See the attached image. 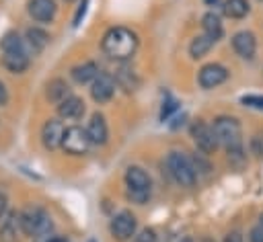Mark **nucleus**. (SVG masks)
I'll use <instances>...</instances> for the list:
<instances>
[{"label": "nucleus", "instance_id": "39448f33", "mask_svg": "<svg viewBox=\"0 0 263 242\" xmlns=\"http://www.w3.org/2000/svg\"><path fill=\"white\" fill-rule=\"evenodd\" d=\"M90 139L86 135V129L78 127V125H70L66 127L64 131V137H62V148L72 154V156H80V154H86L88 148H90Z\"/></svg>", "mask_w": 263, "mask_h": 242}, {"label": "nucleus", "instance_id": "f8f14e48", "mask_svg": "<svg viewBox=\"0 0 263 242\" xmlns=\"http://www.w3.org/2000/svg\"><path fill=\"white\" fill-rule=\"evenodd\" d=\"M55 0H29L27 2V12L33 21L37 23H51L55 16Z\"/></svg>", "mask_w": 263, "mask_h": 242}, {"label": "nucleus", "instance_id": "72a5a7b5", "mask_svg": "<svg viewBox=\"0 0 263 242\" xmlns=\"http://www.w3.org/2000/svg\"><path fill=\"white\" fill-rule=\"evenodd\" d=\"M47 242H68L66 238H60V236H53V238H49Z\"/></svg>", "mask_w": 263, "mask_h": 242}, {"label": "nucleus", "instance_id": "412c9836", "mask_svg": "<svg viewBox=\"0 0 263 242\" xmlns=\"http://www.w3.org/2000/svg\"><path fill=\"white\" fill-rule=\"evenodd\" d=\"M201 27H203V33L210 39H214V41H218L222 37V33H224L222 23H220V16L216 12H205L203 18H201Z\"/></svg>", "mask_w": 263, "mask_h": 242}, {"label": "nucleus", "instance_id": "2f4dec72", "mask_svg": "<svg viewBox=\"0 0 263 242\" xmlns=\"http://www.w3.org/2000/svg\"><path fill=\"white\" fill-rule=\"evenodd\" d=\"M6 103H8V90H6L4 82L0 80V107H4Z\"/></svg>", "mask_w": 263, "mask_h": 242}, {"label": "nucleus", "instance_id": "ddd939ff", "mask_svg": "<svg viewBox=\"0 0 263 242\" xmlns=\"http://www.w3.org/2000/svg\"><path fill=\"white\" fill-rule=\"evenodd\" d=\"M232 49L236 51V55L245 57V59H251L257 51V39L251 31H238L234 33L232 37Z\"/></svg>", "mask_w": 263, "mask_h": 242}, {"label": "nucleus", "instance_id": "7c9ffc66", "mask_svg": "<svg viewBox=\"0 0 263 242\" xmlns=\"http://www.w3.org/2000/svg\"><path fill=\"white\" fill-rule=\"evenodd\" d=\"M6 211H8V197H6V193L0 191V221L6 215Z\"/></svg>", "mask_w": 263, "mask_h": 242}, {"label": "nucleus", "instance_id": "bb28decb", "mask_svg": "<svg viewBox=\"0 0 263 242\" xmlns=\"http://www.w3.org/2000/svg\"><path fill=\"white\" fill-rule=\"evenodd\" d=\"M148 197H150V191H129V189H127V199L134 201V203H138V205L146 203Z\"/></svg>", "mask_w": 263, "mask_h": 242}, {"label": "nucleus", "instance_id": "9b49d317", "mask_svg": "<svg viewBox=\"0 0 263 242\" xmlns=\"http://www.w3.org/2000/svg\"><path fill=\"white\" fill-rule=\"evenodd\" d=\"M64 123L60 119H47L41 127V142L47 150H58L62 148V137H64Z\"/></svg>", "mask_w": 263, "mask_h": 242}, {"label": "nucleus", "instance_id": "58836bf2", "mask_svg": "<svg viewBox=\"0 0 263 242\" xmlns=\"http://www.w3.org/2000/svg\"><path fill=\"white\" fill-rule=\"evenodd\" d=\"M66 2H72V0H66Z\"/></svg>", "mask_w": 263, "mask_h": 242}, {"label": "nucleus", "instance_id": "f03ea898", "mask_svg": "<svg viewBox=\"0 0 263 242\" xmlns=\"http://www.w3.org/2000/svg\"><path fill=\"white\" fill-rule=\"evenodd\" d=\"M101 47L113 59H127L138 49V37L125 27H113L103 35Z\"/></svg>", "mask_w": 263, "mask_h": 242}, {"label": "nucleus", "instance_id": "f3484780", "mask_svg": "<svg viewBox=\"0 0 263 242\" xmlns=\"http://www.w3.org/2000/svg\"><path fill=\"white\" fill-rule=\"evenodd\" d=\"M82 113H84V103H82V98H78L74 94H70L62 103H58L60 119H80Z\"/></svg>", "mask_w": 263, "mask_h": 242}, {"label": "nucleus", "instance_id": "ea45409f", "mask_svg": "<svg viewBox=\"0 0 263 242\" xmlns=\"http://www.w3.org/2000/svg\"><path fill=\"white\" fill-rule=\"evenodd\" d=\"M90 242H95V240H90Z\"/></svg>", "mask_w": 263, "mask_h": 242}, {"label": "nucleus", "instance_id": "dca6fc26", "mask_svg": "<svg viewBox=\"0 0 263 242\" xmlns=\"http://www.w3.org/2000/svg\"><path fill=\"white\" fill-rule=\"evenodd\" d=\"M18 232H21V215L16 211H8L0 221V242H16Z\"/></svg>", "mask_w": 263, "mask_h": 242}, {"label": "nucleus", "instance_id": "c85d7f7f", "mask_svg": "<svg viewBox=\"0 0 263 242\" xmlns=\"http://www.w3.org/2000/svg\"><path fill=\"white\" fill-rule=\"evenodd\" d=\"M251 152L257 156H263V133H255L251 137Z\"/></svg>", "mask_w": 263, "mask_h": 242}, {"label": "nucleus", "instance_id": "4468645a", "mask_svg": "<svg viewBox=\"0 0 263 242\" xmlns=\"http://www.w3.org/2000/svg\"><path fill=\"white\" fill-rule=\"evenodd\" d=\"M86 135L90 139L92 146H103L109 137V127H107V121L101 113H95L86 125Z\"/></svg>", "mask_w": 263, "mask_h": 242}, {"label": "nucleus", "instance_id": "473e14b6", "mask_svg": "<svg viewBox=\"0 0 263 242\" xmlns=\"http://www.w3.org/2000/svg\"><path fill=\"white\" fill-rule=\"evenodd\" d=\"M224 242H242V236L238 232H230L224 236Z\"/></svg>", "mask_w": 263, "mask_h": 242}, {"label": "nucleus", "instance_id": "a211bd4d", "mask_svg": "<svg viewBox=\"0 0 263 242\" xmlns=\"http://www.w3.org/2000/svg\"><path fill=\"white\" fill-rule=\"evenodd\" d=\"M70 76L76 84H88L99 76V66L95 62H82L70 70Z\"/></svg>", "mask_w": 263, "mask_h": 242}, {"label": "nucleus", "instance_id": "6ab92c4d", "mask_svg": "<svg viewBox=\"0 0 263 242\" xmlns=\"http://www.w3.org/2000/svg\"><path fill=\"white\" fill-rule=\"evenodd\" d=\"M25 43H27V47L33 49V53H39L49 43V35L39 27H29L25 33Z\"/></svg>", "mask_w": 263, "mask_h": 242}, {"label": "nucleus", "instance_id": "20e7f679", "mask_svg": "<svg viewBox=\"0 0 263 242\" xmlns=\"http://www.w3.org/2000/svg\"><path fill=\"white\" fill-rule=\"evenodd\" d=\"M166 170L171 174V178L181 185V187H193L195 185V178H197V172L193 168V162L181 154V152H171L166 156Z\"/></svg>", "mask_w": 263, "mask_h": 242}, {"label": "nucleus", "instance_id": "cd10ccee", "mask_svg": "<svg viewBox=\"0 0 263 242\" xmlns=\"http://www.w3.org/2000/svg\"><path fill=\"white\" fill-rule=\"evenodd\" d=\"M88 2H90V0H82V2H80V6L76 8V14H74V18H72V27H78V25L82 23V18H84V14H86V8H88Z\"/></svg>", "mask_w": 263, "mask_h": 242}, {"label": "nucleus", "instance_id": "9d476101", "mask_svg": "<svg viewBox=\"0 0 263 242\" xmlns=\"http://www.w3.org/2000/svg\"><path fill=\"white\" fill-rule=\"evenodd\" d=\"M113 94H115V80L109 74L99 72V76L90 82V96H92V100L103 105V103H109L113 98Z\"/></svg>", "mask_w": 263, "mask_h": 242}, {"label": "nucleus", "instance_id": "7ed1b4c3", "mask_svg": "<svg viewBox=\"0 0 263 242\" xmlns=\"http://www.w3.org/2000/svg\"><path fill=\"white\" fill-rule=\"evenodd\" d=\"M21 232L25 236H35V238H47L53 221L49 217V213L41 207H27L21 213Z\"/></svg>", "mask_w": 263, "mask_h": 242}, {"label": "nucleus", "instance_id": "aec40b11", "mask_svg": "<svg viewBox=\"0 0 263 242\" xmlns=\"http://www.w3.org/2000/svg\"><path fill=\"white\" fill-rule=\"evenodd\" d=\"M45 96L51 100V103H62L66 96H70V86L66 84V80H62V78H53V80H49V84H47V90H45Z\"/></svg>", "mask_w": 263, "mask_h": 242}, {"label": "nucleus", "instance_id": "5701e85b", "mask_svg": "<svg viewBox=\"0 0 263 242\" xmlns=\"http://www.w3.org/2000/svg\"><path fill=\"white\" fill-rule=\"evenodd\" d=\"M222 10H224V14L228 18H242V16L249 14L251 6H249L247 0H226L224 6H222Z\"/></svg>", "mask_w": 263, "mask_h": 242}, {"label": "nucleus", "instance_id": "393cba45", "mask_svg": "<svg viewBox=\"0 0 263 242\" xmlns=\"http://www.w3.org/2000/svg\"><path fill=\"white\" fill-rule=\"evenodd\" d=\"M177 107H179V103L173 98V96H166L164 98V103H162V111H160V121H164V119H168L175 111H177Z\"/></svg>", "mask_w": 263, "mask_h": 242}, {"label": "nucleus", "instance_id": "423d86ee", "mask_svg": "<svg viewBox=\"0 0 263 242\" xmlns=\"http://www.w3.org/2000/svg\"><path fill=\"white\" fill-rule=\"evenodd\" d=\"M136 230H138V219L132 211H119L117 215H113L111 224H109V232L111 236L117 240V242H125L129 240L132 236H136Z\"/></svg>", "mask_w": 263, "mask_h": 242}, {"label": "nucleus", "instance_id": "c756f323", "mask_svg": "<svg viewBox=\"0 0 263 242\" xmlns=\"http://www.w3.org/2000/svg\"><path fill=\"white\" fill-rule=\"evenodd\" d=\"M249 242H263V230L259 226H255L249 234Z\"/></svg>", "mask_w": 263, "mask_h": 242}, {"label": "nucleus", "instance_id": "a878e982", "mask_svg": "<svg viewBox=\"0 0 263 242\" xmlns=\"http://www.w3.org/2000/svg\"><path fill=\"white\" fill-rule=\"evenodd\" d=\"M134 242H156V232L152 228H144L134 236Z\"/></svg>", "mask_w": 263, "mask_h": 242}, {"label": "nucleus", "instance_id": "4be33fe9", "mask_svg": "<svg viewBox=\"0 0 263 242\" xmlns=\"http://www.w3.org/2000/svg\"><path fill=\"white\" fill-rule=\"evenodd\" d=\"M214 39H210L205 33L203 35H197L193 41H191V45H189V55L193 57V59H199V57H203L212 47H214Z\"/></svg>", "mask_w": 263, "mask_h": 242}, {"label": "nucleus", "instance_id": "2eb2a0df", "mask_svg": "<svg viewBox=\"0 0 263 242\" xmlns=\"http://www.w3.org/2000/svg\"><path fill=\"white\" fill-rule=\"evenodd\" d=\"M125 185L129 191H150L152 180L150 174L140 166H129L125 170Z\"/></svg>", "mask_w": 263, "mask_h": 242}, {"label": "nucleus", "instance_id": "f704fd0d", "mask_svg": "<svg viewBox=\"0 0 263 242\" xmlns=\"http://www.w3.org/2000/svg\"><path fill=\"white\" fill-rule=\"evenodd\" d=\"M203 2H205V4H208V6H214V4H216V2H218V0H203Z\"/></svg>", "mask_w": 263, "mask_h": 242}, {"label": "nucleus", "instance_id": "b1692460", "mask_svg": "<svg viewBox=\"0 0 263 242\" xmlns=\"http://www.w3.org/2000/svg\"><path fill=\"white\" fill-rule=\"evenodd\" d=\"M240 103H242L245 107L263 111V94H245V96H240Z\"/></svg>", "mask_w": 263, "mask_h": 242}, {"label": "nucleus", "instance_id": "c9c22d12", "mask_svg": "<svg viewBox=\"0 0 263 242\" xmlns=\"http://www.w3.org/2000/svg\"><path fill=\"white\" fill-rule=\"evenodd\" d=\"M259 228L263 230V213H261V217H259Z\"/></svg>", "mask_w": 263, "mask_h": 242}, {"label": "nucleus", "instance_id": "0eeeda50", "mask_svg": "<svg viewBox=\"0 0 263 242\" xmlns=\"http://www.w3.org/2000/svg\"><path fill=\"white\" fill-rule=\"evenodd\" d=\"M191 137H193L197 150H201L203 154H214L218 150V139L214 135V129L205 121H193V125H191Z\"/></svg>", "mask_w": 263, "mask_h": 242}, {"label": "nucleus", "instance_id": "f257e3e1", "mask_svg": "<svg viewBox=\"0 0 263 242\" xmlns=\"http://www.w3.org/2000/svg\"><path fill=\"white\" fill-rule=\"evenodd\" d=\"M214 135L218 139V146H222L228 152L230 160H242V131H240V123L236 117L230 115H220L214 119L212 123Z\"/></svg>", "mask_w": 263, "mask_h": 242}, {"label": "nucleus", "instance_id": "6e6552de", "mask_svg": "<svg viewBox=\"0 0 263 242\" xmlns=\"http://www.w3.org/2000/svg\"><path fill=\"white\" fill-rule=\"evenodd\" d=\"M226 78H228V70L222 64H205L197 74V82L205 90L220 86L222 82H226Z\"/></svg>", "mask_w": 263, "mask_h": 242}, {"label": "nucleus", "instance_id": "1a4fd4ad", "mask_svg": "<svg viewBox=\"0 0 263 242\" xmlns=\"http://www.w3.org/2000/svg\"><path fill=\"white\" fill-rule=\"evenodd\" d=\"M2 64L12 74H23L29 68V51L27 45L14 49H2Z\"/></svg>", "mask_w": 263, "mask_h": 242}, {"label": "nucleus", "instance_id": "e433bc0d", "mask_svg": "<svg viewBox=\"0 0 263 242\" xmlns=\"http://www.w3.org/2000/svg\"><path fill=\"white\" fill-rule=\"evenodd\" d=\"M199 242H214V240H212V238H208V236H205V238H201V240H199Z\"/></svg>", "mask_w": 263, "mask_h": 242}, {"label": "nucleus", "instance_id": "4c0bfd02", "mask_svg": "<svg viewBox=\"0 0 263 242\" xmlns=\"http://www.w3.org/2000/svg\"><path fill=\"white\" fill-rule=\"evenodd\" d=\"M179 242H193V240H191V238H181Z\"/></svg>", "mask_w": 263, "mask_h": 242}]
</instances>
